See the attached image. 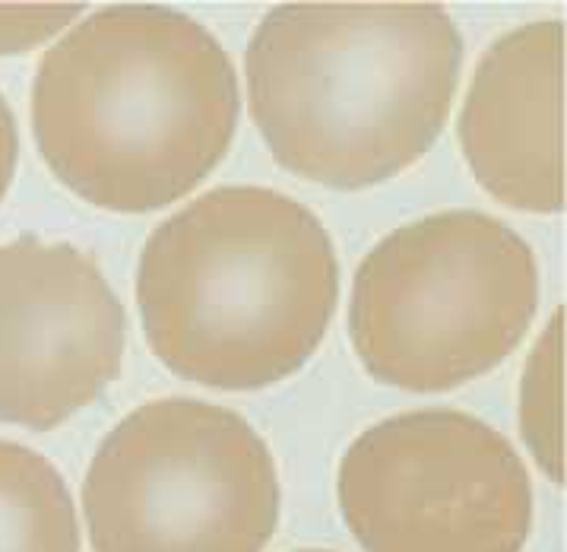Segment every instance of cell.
<instances>
[{"mask_svg": "<svg viewBox=\"0 0 567 552\" xmlns=\"http://www.w3.org/2000/svg\"><path fill=\"white\" fill-rule=\"evenodd\" d=\"M238 76L219 39L172 7L114 3L48 48L32 134L48 168L95 207L182 201L226 160Z\"/></svg>", "mask_w": 567, "mask_h": 552, "instance_id": "1", "label": "cell"}, {"mask_svg": "<svg viewBox=\"0 0 567 552\" xmlns=\"http://www.w3.org/2000/svg\"><path fill=\"white\" fill-rule=\"evenodd\" d=\"M340 264L318 213L272 187L228 184L146 238L136 305L146 344L187 381L267 388L311 359L337 311Z\"/></svg>", "mask_w": 567, "mask_h": 552, "instance_id": "2", "label": "cell"}, {"mask_svg": "<svg viewBox=\"0 0 567 552\" xmlns=\"http://www.w3.org/2000/svg\"><path fill=\"white\" fill-rule=\"evenodd\" d=\"M463 35L444 7L282 3L250 35V117L292 175L359 191L422 160L451 115Z\"/></svg>", "mask_w": 567, "mask_h": 552, "instance_id": "3", "label": "cell"}, {"mask_svg": "<svg viewBox=\"0 0 567 552\" xmlns=\"http://www.w3.org/2000/svg\"><path fill=\"white\" fill-rule=\"evenodd\" d=\"M536 308L539 264L520 232L478 209H444L364 254L349 334L378 381L437 393L498 368Z\"/></svg>", "mask_w": 567, "mask_h": 552, "instance_id": "4", "label": "cell"}, {"mask_svg": "<svg viewBox=\"0 0 567 552\" xmlns=\"http://www.w3.org/2000/svg\"><path fill=\"white\" fill-rule=\"evenodd\" d=\"M95 552H264L279 521V477L248 419L194 397L127 413L83 480Z\"/></svg>", "mask_w": 567, "mask_h": 552, "instance_id": "5", "label": "cell"}, {"mask_svg": "<svg viewBox=\"0 0 567 552\" xmlns=\"http://www.w3.org/2000/svg\"><path fill=\"white\" fill-rule=\"evenodd\" d=\"M337 495L364 552H523L533 483L514 444L460 410H412L364 429Z\"/></svg>", "mask_w": 567, "mask_h": 552, "instance_id": "6", "label": "cell"}, {"mask_svg": "<svg viewBox=\"0 0 567 552\" xmlns=\"http://www.w3.org/2000/svg\"><path fill=\"white\" fill-rule=\"evenodd\" d=\"M124 344V305L90 254L32 235L0 245V422H68L117 378Z\"/></svg>", "mask_w": 567, "mask_h": 552, "instance_id": "7", "label": "cell"}, {"mask_svg": "<svg viewBox=\"0 0 567 552\" xmlns=\"http://www.w3.org/2000/svg\"><path fill=\"white\" fill-rule=\"evenodd\" d=\"M565 25L526 23L482 54L460 112V146L478 184L504 207H565Z\"/></svg>", "mask_w": 567, "mask_h": 552, "instance_id": "8", "label": "cell"}, {"mask_svg": "<svg viewBox=\"0 0 567 552\" xmlns=\"http://www.w3.org/2000/svg\"><path fill=\"white\" fill-rule=\"evenodd\" d=\"M0 552H80L76 505L61 470L0 438Z\"/></svg>", "mask_w": 567, "mask_h": 552, "instance_id": "9", "label": "cell"}, {"mask_svg": "<svg viewBox=\"0 0 567 552\" xmlns=\"http://www.w3.org/2000/svg\"><path fill=\"white\" fill-rule=\"evenodd\" d=\"M561 327L565 311H555L526 359L520 388V429L533 458L551 483H565L561 444Z\"/></svg>", "mask_w": 567, "mask_h": 552, "instance_id": "10", "label": "cell"}, {"mask_svg": "<svg viewBox=\"0 0 567 552\" xmlns=\"http://www.w3.org/2000/svg\"><path fill=\"white\" fill-rule=\"evenodd\" d=\"M83 7H0V54H17L48 42L54 32L80 20Z\"/></svg>", "mask_w": 567, "mask_h": 552, "instance_id": "11", "label": "cell"}, {"mask_svg": "<svg viewBox=\"0 0 567 552\" xmlns=\"http://www.w3.org/2000/svg\"><path fill=\"white\" fill-rule=\"evenodd\" d=\"M17 150H20L17 121H13L7 99L0 95V201H3L7 187L13 182V172H17Z\"/></svg>", "mask_w": 567, "mask_h": 552, "instance_id": "12", "label": "cell"}, {"mask_svg": "<svg viewBox=\"0 0 567 552\" xmlns=\"http://www.w3.org/2000/svg\"><path fill=\"white\" fill-rule=\"evenodd\" d=\"M298 552H330V550H298Z\"/></svg>", "mask_w": 567, "mask_h": 552, "instance_id": "13", "label": "cell"}]
</instances>
